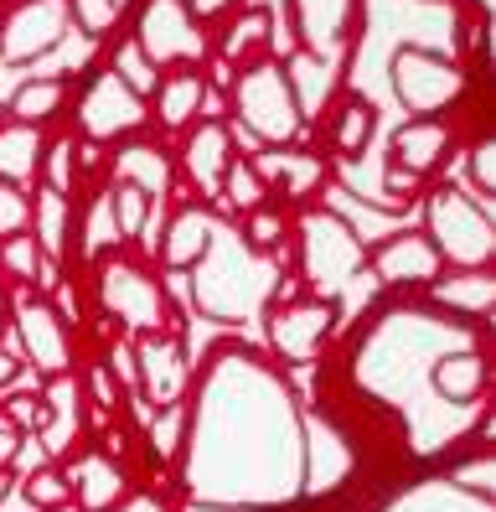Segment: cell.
<instances>
[{
  "mask_svg": "<svg viewBox=\"0 0 496 512\" xmlns=\"http://www.w3.org/2000/svg\"><path fill=\"white\" fill-rule=\"evenodd\" d=\"M238 119L248 125V135H254L259 145H285L295 130H300V104H295V88L290 78L279 73L274 63H259V68H248L238 78Z\"/></svg>",
  "mask_w": 496,
  "mask_h": 512,
  "instance_id": "cell-1",
  "label": "cell"
},
{
  "mask_svg": "<svg viewBox=\"0 0 496 512\" xmlns=\"http://www.w3.org/2000/svg\"><path fill=\"white\" fill-rule=\"evenodd\" d=\"M429 233L440 238L434 254L450 259V264H465V269H481L491 259V218L476 197H465L455 187H440L429 197Z\"/></svg>",
  "mask_w": 496,
  "mask_h": 512,
  "instance_id": "cell-2",
  "label": "cell"
},
{
  "mask_svg": "<svg viewBox=\"0 0 496 512\" xmlns=\"http://www.w3.org/2000/svg\"><path fill=\"white\" fill-rule=\"evenodd\" d=\"M393 88H398V99L409 104L414 114L434 119V109H445L460 99V68L450 63L445 52H429V47H403L393 57Z\"/></svg>",
  "mask_w": 496,
  "mask_h": 512,
  "instance_id": "cell-3",
  "label": "cell"
},
{
  "mask_svg": "<svg viewBox=\"0 0 496 512\" xmlns=\"http://www.w3.org/2000/svg\"><path fill=\"white\" fill-rule=\"evenodd\" d=\"M135 47L145 52L150 68L161 63H202L207 57V37L197 32V21L186 16L181 0H150L140 11V26H135Z\"/></svg>",
  "mask_w": 496,
  "mask_h": 512,
  "instance_id": "cell-4",
  "label": "cell"
},
{
  "mask_svg": "<svg viewBox=\"0 0 496 512\" xmlns=\"http://www.w3.org/2000/svg\"><path fill=\"white\" fill-rule=\"evenodd\" d=\"M99 295H104V306H109L124 326L140 331V337H161V326L171 321L161 285H155L150 275H140V269L119 264V259L99 264Z\"/></svg>",
  "mask_w": 496,
  "mask_h": 512,
  "instance_id": "cell-5",
  "label": "cell"
},
{
  "mask_svg": "<svg viewBox=\"0 0 496 512\" xmlns=\"http://www.w3.org/2000/svg\"><path fill=\"white\" fill-rule=\"evenodd\" d=\"M145 125V99H135L114 73H93L78 94V130L88 140H119Z\"/></svg>",
  "mask_w": 496,
  "mask_h": 512,
  "instance_id": "cell-6",
  "label": "cell"
},
{
  "mask_svg": "<svg viewBox=\"0 0 496 512\" xmlns=\"http://www.w3.org/2000/svg\"><path fill=\"white\" fill-rule=\"evenodd\" d=\"M62 32H68V6L62 0H21L0 21V57L26 63L37 52H52L62 42Z\"/></svg>",
  "mask_w": 496,
  "mask_h": 512,
  "instance_id": "cell-7",
  "label": "cell"
},
{
  "mask_svg": "<svg viewBox=\"0 0 496 512\" xmlns=\"http://www.w3.org/2000/svg\"><path fill=\"white\" fill-rule=\"evenodd\" d=\"M16 326H21V347H26L31 363H37V373H47V378L68 373L73 347H68V331H62V316L47 306V300L21 295L16 300Z\"/></svg>",
  "mask_w": 496,
  "mask_h": 512,
  "instance_id": "cell-8",
  "label": "cell"
},
{
  "mask_svg": "<svg viewBox=\"0 0 496 512\" xmlns=\"http://www.w3.org/2000/svg\"><path fill=\"white\" fill-rule=\"evenodd\" d=\"M305 269H310V280L316 285H341V275H352V269L367 259V249L352 238V228H341L331 213H316L305 223Z\"/></svg>",
  "mask_w": 496,
  "mask_h": 512,
  "instance_id": "cell-9",
  "label": "cell"
},
{
  "mask_svg": "<svg viewBox=\"0 0 496 512\" xmlns=\"http://www.w3.org/2000/svg\"><path fill=\"white\" fill-rule=\"evenodd\" d=\"M331 326H336L331 300H295L274 316V347L285 352V363H310L316 347L331 337Z\"/></svg>",
  "mask_w": 496,
  "mask_h": 512,
  "instance_id": "cell-10",
  "label": "cell"
},
{
  "mask_svg": "<svg viewBox=\"0 0 496 512\" xmlns=\"http://www.w3.org/2000/svg\"><path fill=\"white\" fill-rule=\"evenodd\" d=\"M372 269H378L383 285H434V275H440V254H434L429 238L398 233L393 244H383L378 254H372Z\"/></svg>",
  "mask_w": 496,
  "mask_h": 512,
  "instance_id": "cell-11",
  "label": "cell"
},
{
  "mask_svg": "<svg viewBox=\"0 0 496 512\" xmlns=\"http://www.w3.org/2000/svg\"><path fill=\"white\" fill-rule=\"evenodd\" d=\"M181 383H186V363H181L176 337H166V342L161 337H145L135 347V388H145L155 404H176Z\"/></svg>",
  "mask_w": 496,
  "mask_h": 512,
  "instance_id": "cell-12",
  "label": "cell"
},
{
  "mask_svg": "<svg viewBox=\"0 0 496 512\" xmlns=\"http://www.w3.org/2000/svg\"><path fill=\"white\" fill-rule=\"evenodd\" d=\"M445 145H450V125H445V119H409V125L393 135V166L419 182L424 171L440 166Z\"/></svg>",
  "mask_w": 496,
  "mask_h": 512,
  "instance_id": "cell-13",
  "label": "cell"
},
{
  "mask_svg": "<svg viewBox=\"0 0 496 512\" xmlns=\"http://www.w3.org/2000/svg\"><path fill=\"white\" fill-rule=\"evenodd\" d=\"M68 481H73L68 492H78V512H109V507L124 502V492H130L124 471H119L109 456H99V450H88V456L73 466Z\"/></svg>",
  "mask_w": 496,
  "mask_h": 512,
  "instance_id": "cell-14",
  "label": "cell"
},
{
  "mask_svg": "<svg viewBox=\"0 0 496 512\" xmlns=\"http://www.w3.org/2000/svg\"><path fill=\"white\" fill-rule=\"evenodd\" d=\"M259 182L269 187H279L290 202H300V197H310V187L316 182H326V161L321 156H305V150H285V145H274V150H264L259 156Z\"/></svg>",
  "mask_w": 496,
  "mask_h": 512,
  "instance_id": "cell-15",
  "label": "cell"
},
{
  "mask_svg": "<svg viewBox=\"0 0 496 512\" xmlns=\"http://www.w3.org/2000/svg\"><path fill=\"white\" fill-rule=\"evenodd\" d=\"M42 150H47V140H42V130H31V125H0V182L6 187H21V182H31V176L42 171Z\"/></svg>",
  "mask_w": 496,
  "mask_h": 512,
  "instance_id": "cell-16",
  "label": "cell"
},
{
  "mask_svg": "<svg viewBox=\"0 0 496 512\" xmlns=\"http://www.w3.org/2000/svg\"><path fill=\"white\" fill-rule=\"evenodd\" d=\"M357 16V0H295V21H300V37L310 47H336L347 37V26Z\"/></svg>",
  "mask_w": 496,
  "mask_h": 512,
  "instance_id": "cell-17",
  "label": "cell"
},
{
  "mask_svg": "<svg viewBox=\"0 0 496 512\" xmlns=\"http://www.w3.org/2000/svg\"><path fill=\"white\" fill-rule=\"evenodd\" d=\"M212 218L202 213V207H181L171 233H166V244H161V259L171 269H186V264H202V254L212 249Z\"/></svg>",
  "mask_w": 496,
  "mask_h": 512,
  "instance_id": "cell-18",
  "label": "cell"
},
{
  "mask_svg": "<svg viewBox=\"0 0 496 512\" xmlns=\"http://www.w3.org/2000/svg\"><path fill=\"white\" fill-rule=\"evenodd\" d=\"M186 171H192V182L207 197H217L223 171H228V130L223 125H202L192 140H186Z\"/></svg>",
  "mask_w": 496,
  "mask_h": 512,
  "instance_id": "cell-19",
  "label": "cell"
},
{
  "mask_svg": "<svg viewBox=\"0 0 496 512\" xmlns=\"http://www.w3.org/2000/svg\"><path fill=\"white\" fill-rule=\"evenodd\" d=\"M114 171H119V187H135V192H145V197H166V187H171L166 156H161V150H150V145L119 150Z\"/></svg>",
  "mask_w": 496,
  "mask_h": 512,
  "instance_id": "cell-20",
  "label": "cell"
},
{
  "mask_svg": "<svg viewBox=\"0 0 496 512\" xmlns=\"http://www.w3.org/2000/svg\"><path fill=\"white\" fill-rule=\"evenodd\" d=\"M68 218H73V207H68V197L62 192H42L37 197V207H31V218L26 223H37V249H42V259H62L68 254Z\"/></svg>",
  "mask_w": 496,
  "mask_h": 512,
  "instance_id": "cell-21",
  "label": "cell"
},
{
  "mask_svg": "<svg viewBox=\"0 0 496 512\" xmlns=\"http://www.w3.org/2000/svg\"><path fill=\"white\" fill-rule=\"evenodd\" d=\"M62 104H68V78H37L11 99V114H16V125L42 130L52 114H62Z\"/></svg>",
  "mask_w": 496,
  "mask_h": 512,
  "instance_id": "cell-22",
  "label": "cell"
},
{
  "mask_svg": "<svg viewBox=\"0 0 496 512\" xmlns=\"http://www.w3.org/2000/svg\"><path fill=\"white\" fill-rule=\"evenodd\" d=\"M207 99L202 73H171L161 88H155V109H161V125H186Z\"/></svg>",
  "mask_w": 496,
  "mask_h": 512,
  "instance_id": "cell-23",
  "label": "cell"
},
{
  "mask_svg": "<svg viewBox=\"0 0 496 512\" xmlns=\"http://www.w3.org/2000/svg\"><path fill=\"white\" fill-rule=\"evenodd\" d=\"M372 125H378V109H372V99L352 94L347 104L336 109V125H331V150H336V156H357V150L372 140Z\"/></svg>",
  "mask_w": 496,
  "mask_h": 512,
  "instance_id": "cell-24",
  "label": "cell"
},
{
  "mask_svg": "<svg viewBox=\"0 0 496 512\" xmlns=\"http://www.w3.org/2000/svg\"><path fill=\"white\" fill-rule=\"evenodd\" d=\"M434 388H440L445 399H476L486 388V357L481 352L440 357V368H434Z\"/></svg>",
  "mask_w": 496,
  "mask_h": 512,
  "instance_id": "cell-25",
  "label": "cell"
},
{
  "mask_svg": "<svg viewBox=\"0 0 496 512\" xmlns=\"http://www.w3.org/2000/svg\"><path fill=\"white\" fill-rule=\"evenodd\" d=\"M491 275H481V269H471V275H455L450 285H434V300H445L450 311H465L471 321H481L491 311Z\"/></svg>",
  "mask_w": 496,
  "mask_h": 512,
  "instance_id": "cell-26",
  "label": "cell"
},
{
  "mask_svg": "<svg viewBox=\"0 0 496 512\" xmlns=\"http://www.w3.org/2000/svg\"><path fill=\"white\" fill-rule=\"evenodd\" d=\"M109 73H114V78H119L124 88H130L135 99H150L155 88H161V73H155V68L145 63V52L135 47V37L114 47V68H109Z\"/></svg>",
  "mask_w": 496,
  "mask_h": 512,
  "instance_id": "cell-27",
  "label": "cell"
},
{
  "mask_svg": "<svg viewBox=\"0 0 496 512\" xmlns=\"http://www.w3.org/2000/svg\"><path fill=\"white\" fill-rule=\"evenodd\" d=\"M217 197H223L233 213H254V207H264L269 187L259 182V171L254 166H243V161H228L223 171V187H217Z\"/></svg>",
  "mask_w": 496,
  "mask_h": 512,
  "instance_id": "cell-28",
  "label": "cell"
},
{
  "mask_svg": "<svg viewBox=\"0 0 496 512\" xmlns=\"http://www.w3.org/2000/svg\"><path fill=\"white\" fill-rule=\"evenodd\" d=\"M264 42H274V37H269V11H243V16L228 26V37H223V57H228V63H238L243 52H254V47H264Z\"/></svg>",
  "mask_w": 496,
  "mask_h": 512,
  "instance_id": "cell-29",
  "label": "cell"
},
{
  "mask_svg": "<svg viewBox=\"0 0 496 512\" xmlns=\"http://www.w3.org/2000/svg\"><path fill=\"white\" fill-rule=\"evenodd\" d=\"M109 213H114L119 238H140V233H145V213H150V197L135 192V187H119V192L109 197Z\"/></svg>",
  "mask_w": 496,
  "mask_h": 512,
  "instance_id": "cell-30",
  "label": "cell"
},
{
  "mask_svg": "<svg viewBox=\"0 0 496 512\" xmlns=\"http://www.w3.org/2000/svg\"><path fill=\"white\" fill-rule=\"evenodd\" d=\"M37 264H42V249L31 233H11L0 238V269H11L16 280H37Z\"/></svg>",
  "mask_w": 496,
  "mask_h": 512,
  "instance_id": "cell-31",
  "label": "cell"
},
{
  "mask_svg": "<svg viewBox=\"0 0 496 512\" xmlns=\"http://www.w3.org/2000/svg\"><path fill=\"white\" fill-rule=\"evenodd\" d=\"M83 238H88V244H83V254H88V259H99L109 244H119V228H114V213H109V197H99V202L88 207V218H83Z\"/></svg>",
  "mask_w": 496,
  "mask_h": 512,
  "instance_id": "cell-32",
  "label": "cell"
},
{
  "mask_svg": "<svg viewBox=\"0 0 496 512\" xmlns=\"http://www.w3.org/2000/svg\"><path fill=\"white\" fill-rule=\"evenodd\" d=\"M73 492H68V476L62 471H31L26 476V502L31 507H42V512H52V507H62Z\"/></svg>",
  "mask_w": 496,
  "mask_h": 512,
  "instance_id": "cell-33",
  "label": "cell"
},
{
  "mask_svg": "<svg viewBox=\"0 0 496 512\" xmlns=\"http://www.w3.org/2000/svg\"><path fill=\"white\" fill-rule=\"evenodd\" d=\"M62 6H68V16L78 21V32H88V37H104L114 26V16H119L114 0H62Z\"/></svg>",
  "mask_w": 496,
  "mask_h": 512,
  "instance_id": "cell-34",
  "label": "cell"
},
{
  "mask_svg": "<svg viewBox=\"0 0 496 512\" xmlns=\"http://www.w3.org/2000/svg\"><path fill=\"white\" fill-rule=\"evenodd\" d=\"M42 176H47V192L68 197V187H73V140H57V145L42 150Z\"/></svg>",
  "mask_w": 496,
  "mask_h": 512,
  "instance_id": "cell-35",
  "label": "cell"
},
{
  "mask_svg": "<svg viewBox=\"0 0 496 512\" xmlns=\"http://www.w3.org/2000/svg\"><path fill=\"white\" fill-rule=\"evenodd\" d=\"M243 238L254 249H274L279 238H285V218H279L274 207H254V213H243Z\"/></svg>",
  "mask_w": 496,
  "mask_h": 512,
  "instance_id": "cell-36",
  "label": "cell"
},
{
  "mask_svg": "<svg viewBox=\"0 0 496 512\" xmlns=\"http://www.w3.org/2000/svg\"><path fill=\"white\" fill-rule=\"evenodd\" d=\"M6 419H11L16 430H42L47 419H52V404H47L42 394H21V399H11Z\"/></svg>",
  "mask_w": 496,
  "mask_h": 512,
  "instance_id": "cell-37",
  "label": "cell"
},
{
  "mask_svg": "<svg viewBox=\"0 0 496 512\" xmlns=\"http://www.w3.org/2000/svg\"><path fill=\"white\" fill-rule=\"evenodd\" d=\"M26 218H31V202L0 182V238H11V233H26Z\"/></svg>",
  "mask_w": 496,
  "mask_h": 512,
  "instance_id": "cell-38",
  "label": "cell"
},
{
  "mask_svg": "<svg viewBox=\"0 0 496 512\" xmlns=\"http://www.w3.org/2000/svg\"><path fill=\"white\" fill-rule=\"evenodd\" d=\"M471 176H476V192H496V145L491 140H476L471 145Z\"/></svg>",
  "mask_w": 496,
  "mask_h": 512,
  "instance_id": "cell-39",
  "label": "cell"
},
{
  "mask_svg": "<svg viewBox=\"0 0 496 512\" xmlns=\"http://www.w3.org/2000/svg\"><path fill=\"white\" fill-rule=\"evenodd\" d=\"M181 409L176 404H166V419H155V425H150V440H155V456H171V450H176V440H181Z\"/></svg>",
  "mask_w": 496,
  "mask_h": 512,
  "instance_id": "cell-40",
  "label": "cell"
},
{
  "mask_svg": "<svg viewBox=\"0 0 496 512\" xmlns=\"http://www.w3.org/2000/svg\"><path fill=\"white\" fill-rule=\"evenodd\" d=\"M16 450H21V430L11 425V419H0V471L16 461Z\"/></svg>",
  "mask_w": 496,
  "mask_h": 512,
  "instance_id": "cell-41",
  "label": "cell"
},
{
  "mask_svg": "<svg viewBox=\"0 0 496 512\" xmlns=\"http://www.w3.org/2000/svg\"><path fill=\"white\" fill-rule=\"evenodd\" d=\"M88 388H93V399H99L104 409H114V404H119V388L109 383V373H104V368H93V378H88Z\"/></svg>",
  "mask_w": 496,
  "mask_h": 512,
  "instance_id": "cell-42",
  "label": "cell"
},
{
  "mask_svg": "<svg viewBox=\"0 0 496 512\" xmlns=\"http://www.w3.org/2000/svg\"><path fill=\"white\" fill-rule=\"evenodd\" d=\"M181 6H186V16H192V21H207V16H217V11H228L233 0H181Z\"/></svg>",
  "mask_w": 496,
  "mask_h": 512,
  "instance_id": "cell-43",
  "label": "cell"
},
{
  "mask_svg": "<svg viewBox=\"0 0 496 512\" xmlns=\"http://www.w3.org/2000/svg\"><path fill=\"white\" fill-rule=\"evenodd\" d=\"M16 378V363H11V352H0V388H6Z\"/></svg>",
  "mask_w": 496,
  "mask_h": 512,
  "instance_id": "cell-44",
  "label": "cell"
},
{
  "mask_svg": "<svg viewBox=\"0 0 496 512\" xmlns=\"http://www.w3.org/2000/svg\"><path fill=\"white\" fill-rule=\"evenodd\" d=\"M471 6H476L481 16H491V11H496V0H471Z\"/></svg>",
  "mask_w": 496,
  "mask_h": 512,
  "instance_id": "cell-45",
  "label": "cell"
},
{
  "mask_svg": "<svg viewBox=\"0 0 496 512\" xmlns=\"http://www.w3.org/2000/svg\"><path fill=\"white\" fill-rule=\"evenodd\" d=\"M52 512H78V507H73V502H62V507H52Z\"/></svg>",
  "mask_w": 496,
  "mask_h": 512,
  "instance_id": "cell-46",
  "label": "cell"
},
{
  "mask_svg": "<svg viewBox=\"0 0 496 512\" xmlns=\"http://www.w3.org/2000/svg\"><path fill=\"white\" fill-rule=\"evenodd\" d=\"M0 311H6V295H0Z\"/></svg>",
  "mask_w": 496,
  "mask_h": 512,
  "instance_id": "cell-47",
  "label": "cell"
},
{
  "mask_svg": "<svg viewBox=\"0 0 496 512\" xmlns=\"http://www.w3.org/2000/svg\"><path fill=\"white\" fill-rule=\"evenodd\" d=\"M0 114H6V109H0Z\"/></svg>",
  "mask_w": 496,
  "mask_h": 512,
  "instance_id": "cell-48",
  "label": "cell"
}]
</instances>
